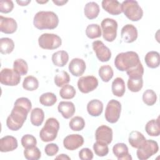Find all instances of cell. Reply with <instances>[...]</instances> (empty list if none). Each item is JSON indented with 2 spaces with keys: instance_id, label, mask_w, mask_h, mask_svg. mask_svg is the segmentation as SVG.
Instances as JSON below:
<instances>
[{
  "instance_id": "1",
  "label": "cell",
  "mask_w": 160,
  "mask_h": 160,
  "mask_svg": "<svg viewBox=\"0 0 160 160\" xmlns=\"http://www.w3.org/2000/svg\"><path fill=\"white\" fill-rule=\"evenodd\" d=\"M31 108V102L28 98L22 97L17 99L6 120L8 128L12 131H18L21 129Z\"/></svg>"
},
{
  "instance_id": "2",
  "label": "cell",
  "mask_w": 160,
  "mask_h": 160,
  "mask_svg": "<svg viewBox=\"0 0 160 160\" xmlns=\"http://www.w3.org/2000/svg\"><path fill=\"white\" fill-rule=\"evenodd\" d=\"M59 18L52 11L38 12L33 19V24L38 29H54L58 26Z\"/></svg>"
},
{
  "instance_id": "3",
  "label": "cell",
  "mask_w": 160,
  "mask_h": 160,
  "mask_svg": "<svg viewBox=\"0 0 160 160\" xmlns=\"http://www.w3.org/2000/svg\"><path fill=\"white\" fill-rule=\"evenodd\" d=\"M141 62L138 54L134 51L119 53L114 59L116 68L121 71H127L134 69Z\"/></svg>"
},
{
  "instance_id": "4",
  "label": "cell",
  "mask_w": 160,
  "mask_h": 160,
  "mask_svg": "<svg viewBox=\"0 0 160 160\" xmlns=\"http://www.w3.org/2000/svg\"><path fill=\"white\" fill-rule=\"evenodd\" d=\"M59 129V123L54 118H48L43 128L39 132V137L43 142H49L54 141L58 135Z\"/></svg>"
},
{
  "instance_id": "5",
  "label": "cell",
  "mask_w": 160,
  "mask_h": 160,
  "mask_svg": "<svg viewBox=\"0 0 160 160\" xmlns=\"http://www.w3.org/2000/svg\"><path fill=\"white\" fill-rule=\"evenodd\" d=\"M121 11L132 21L140 20L143 16V11L138 2L134 0L124 1L121 3Z\"/></svg>"
},
{
  "instance_id": "6",
  "label": "cell",
  "mask_w": 160,
  "mask_h": 160,
  "mask_svg": "<svg viewBox=\"0 0 160 160\" xmlns=\"http://www.w3.org/2000/svg\"><path fill=\"white\" fill-rule=\"evenodd\" d=\"M158 150L159 146L156 141L152 139H146L143 144L138 148L137 157L140 160H146L156 154Z\"/></svg>"
},
{
  "instance_id": "7",
  "label": "cell",
  "mask_w": 160,
  "mask_h": 160,
  "mask_svg": "<svg viewBox=\"0 0 160 160\" xmlns=\"http://www.w3.org/2000/svg\"><path fill=\"white\" fill-rule=\"evenodd\" d=\"M38 43L42 49L52 50L61 46L62 40L57 34L44 33L39 37Z\"/></svg>"
},
{
  "instance_id": "8",
  "label": "cell",
  "mask_w": 160,
  "mask_h": 160,
  "mask_svg": "<svg viewBox=\"0 0 160 160\" xmlns=\"http://www.w3.org/2000/svg\"><path fill=\"white\" fill-rule=\"evenodd\" d=\"M103 38L108 42H112L117 36L118 22L111 18L104 19L101 23Z\"/></svg>"
},
{
  "instance_id": "9",
  "label": "cell",
  "mask_w": 160,
  "mask_h": 160,
  "mask_svg": "<svg viewBox=\"0 0 160 160\" xmlns=\"http://www.w3.org/2000/svg\"><path fill=\"white\" fill-rule=\"evenodd\" d=\"M121 111V103L115 99L110 100L106 106L104 116L106 121L110 123L116 122L120 117Z\"/></svg>"
},
{
  "instance_id": "10",
  "label": "cell",
  "mask_w": 160,
  "mask_h": 160,
  "mask_svg": "<svg viewBox=\"0 0 160 160\" xmlns=\"http://www.w3.org/2000/svg\"><path fill=\"white\" fill-rule=\"evenodd\" d=\"M21 81V76L16 72L14 69L4 68L0 72V82L5 86H17Z\"/></svg>"
},
{
  "instance_id": "11",
  "label": "cell",
  "mask_w": 160,
  "mask_h": 160,
  "mask_svg": "<svg viewBox=\"0 0 160 160\" xmlns=\"http://www.w3.org/2000/svg\"><path fill=\"white\" fill-rule=\"evenodd\" d=\"M98 86V79L93 76L81 77L78 81V87L82 93H89L94 91Z\"/></svg>"
},
{
  "instance_id": "12",
  "label": "cell",
  "mask_w": 160,
  "mask_h": 160,
  "mask_svg": "<svg viewBox=\"0 0 160 160\" xmlns=\"http://www.w3.org/2000/svg\"><path fill=\"white\" fill-rule=\"evenodd\" d=\"M92 49L98 59L101 62H107L111 58L110 49L101 41H95L92 43Z\"/></svg>"
},
{
  "instance_id": "13",
  "label": "cell",
  "mask_w": 160,
  "mask_h": 160,
  "mask_svg": "<svg viewBox=\"0 0 160 160\" xmlns=\"http://www.w3.org/2000/svg\"><path fill=\"white\" fill-rule=\"evenodd\" d=\"M95 137L96 141L109 144L112 140V130L109 126L101 125L97 128Z\"/></svg>"
},
{
  "instance_id": "14",
  "label": "cell",
  "mask_w": 160,
  "mask_h": 160,
  "mask_svg": "<svg viewBox=\"0 0 160 160\" xmlns=\"http://www.w3.org/2000/svg\"><path fill=\"white\" fill-rule=\"evenodd\" d=\"M84 138L78 134H72L67 136L63 140L64 147L68 150L74 151L82 146Z\"/></svg>"
},
{
  "instance_id": "15",
  "label": "cell",
  "mask_w": 160,
  "mask_h": 160,
  "mask_svg": "<svg viewBox=\"0 0 160 160\" xmlns=\"http://www.w3.org/2000/svg\"><path fill=\"white\" fill-rule=\"evenodd\" d=\"M121 36L124 42L126 43L133 42L138 38V30L134 25L128 24L121 29Z\"/></svg>"
},
{
  "instance_id": "16",
  "label": "cell",
  "mask_w": 160,
  "mask_h": 160,
  "mask_svg": "<svg viewBox=\"0 0 160 160\" xmlns=\"http://www.w3.org/2000/svg\"><path fill=\"white\" fill-rule=\"evenodd\" d=\"M18 28L16 21L11 18L0 16V31L5 34H12Z\"/></svg>"
},
{
  "instance_id": "17",
  "label": "cell",
  "mask_w": 160,
  "mask_h": 160,
  "mask_svg": "<svg viewBox=\"0 0 160 160\" xmlns=\"http://www.w3.org/2000/svg\"><path fill=\"white\" fill-rule=\"evenodd\" d=\"M70 72L76 77L82 75L86 70V66L84 61L80 58L72 59L68 66Z\"/></svg>"
},
{
  "instance_id": "18",
  "label": "cell",
  "mask_w": 160,
  "mask_h": 160,
  "mask_svg": "<svg viewBox=\"0 0 160 160\" xmlns=\"http://www.w3.org/2000/svg\"><path fill=\"white\" fill-rule=\"evenodd\" d=\"M18 146V141L14 136H6L0 139V151L2 152L12 151Z\"/></svg>"
},
{
  "instance_id": "19",
  "label": "cell",
  "mask_w": 160,
  "mask_h": 160,
  "mask_svg": "<svg viewBox=\"0 0 160 160\" xmlns=\"http://www.w3.org/2000/svg\"><path fill=\"white\" fill-rule=\"evenodd\" d=\"M112 152L118 160H131L132 157L129 153L128 146L122 142L116 144L112 148Z\"/></svg>"
},
{
  "instance_id": "20",
  "label": "cell",
  "mask_w": 160,
  "mask_h": 160,
  "mask_svg": "<svg viewBox=\"0 0 160 160\" xmlns=\"http://www.w3.org/2000/svg\"><path fill=\"white\" fill-rule=\"evenodd\" d=\"M102 8L111 15H119L122 12L121 4L116 0H104Z\"/></svg>"
},
{
  "instance_id": "21",
  "label": "cell",
  "mask_w": 160,
  "mask_h": 160,
  "mask_svg": "<svg viewBox=\"0 0 160 160\" xmlns=\"http://www.w3.org/2000/svg\"><path fill=\"white\" fill-rule=\"evenodd\" d=\"M58 110L64 118L69 119L75 113L76 108L74 104L71 101H61L58 104Z\"/></svg>"
},
{
  "instance_id": "22",
  "label": "cell",
  "mask_w": 160,
  "mask_h": 160,
  "mask_svg": "<svg viewBox=\"0 0 160 160\" xmlns=\"http://www.w3.org/2000/svg\"><path fill=\"white\" fill-rule=\"evenodd\" d=\"M103 110V104L98 99H92L87 104V111L89 115L94 117L100 116Z\"/></svg>"
},
{
  "instance_id": "23",
  "label": "cell",
  "mask_w": 160,
  "mask_h": 160,
  "mask_svg": "<svg viewBox=\"0 0 160 160\" xmlns=\"http://www.w3.org/2000/svg\"><path fill=\"white\" fill-rule=\"evenodd\" d=\"M51 59L54 65L58 67H63L68 62L69 55L65 51H58L52 54Z\"/></svg>"
},
{
  "instance_id": "24",
  "label": "cell",
  "mask_w": 160,
  "mask_h": 160,
  "mask_svg": "<svg viewBox=\"0 0 160 160\" xmlns=\"http://www.w3.org/2000/svg\"><path fill=\"white\" fill-rule=\"evenodd\" d=\"M100 9L99 5L95 2H88L84 9L85 16L89 19H94L96 18L99 13Z\"/></svg>"
},
{
  "instance_id": "25",
  "label": "cell",
  "mask_w": 160,
  "mask_h": 160,
  "mask_svg": "<svg viewBox=\"0 0 160 160\" xmlns=\"http://www.w3.org/2000/svg\"><path fill=\"white\" fill-rule=\"evenodd\" d=\"M128 141L132 147L138 149L146 141V138L141 132L137 131H133L130 132Z\"/></svg>"
},
{
  "instance_id": "26",
  "label": "cell",
  "mask_w": 160,
  "mask_h": 160,
  "mask_svg": "<svg viewBox=\"0 0 160 160\" xmlns=\"http://www.w3.org/2000/svg\"><path fill=\"white\" fill-rule=\"evenodd\" d=\"M111 89L112 94L117 97H122L126 91L125 83L122 78L118 77L112 82Z\"/></svg>"
},
{
  "instance_id": "27",
  "label": "cell",
  "mask_w": 160,
  "mask_h": 160,
  "mask_svg": "<svg viewBox=\"0 0 160 160\" xmlns=\"http://www.w3.org/2000/svg\"><path fill=\"white\" fill-rule=\"evenodd\" d=\"M144 61L148 67L150 68H157L159 66V54L157 51H149L144 57Z\"/></svg>"
},
{
  "instance_id": "28",
  "label": "cell",
  "mask_w": 160,
  "mask_h": 160,
  "mask_svg": "<svg viewBox=\"0 0 160 160\" xmlns=\"http://www.w3.org/2000/svg\"><path fill=\"white\" fill-rule=\"evenodd\" d=\"M159 118L156 119H151L149 121L146 126L145 130L148 135L151 136H158L160 134Z\"/></svg>"
},
{
  "instance_id": "29",
  "label": "cell",
  "mask_w": 160,
  "mask_h": 160,
  "mask_svg": "<svg viewBox=\"0 0 160 160\" xmlns=\"http://www.w3.org/2000/svg\"><path fill=\"white\" fill-rule=\"evenodd\" d=\"M44 113L42 109L36 108L31 112V122L35 126H39L43 122Z\"/></svg>"
},
{
  "instance_id": "30",
  "label": "cell",
  "mask_w": 160,
  "mask_h": 160,
  "mask_svg": "<svg viewBox=\"0 0 160 160\" xmlns=\"http://www.w3.org/2000/svg\"><path fill=\"white\" fill-rule=\"evenodd\" d=\"M14 48V41L9 38H2L0 39V51L2 54H10Z\"/></svg>"
},
{
  "instance_id": "31",
  "label": "cell",
  "mask_w": 160,
  "mask_h": 160,
  "mask_svg": "<svg viewBox=\"0 0 160 160\" xmlns=\"http://www.w3.org/2000/svg\"><path fill=\"white\" fill-rule=\"evenodd\" d=\"M39 87V81L36 78L32 76H28L24 79L22 88L27 91H33Z\"/></svg>"
},
{
  "instance_id": "32",
  "label": "cell",
  "mask_w": 160,
  "mask_h": 160,
  "mask_svg": "<svg viewBox=\"0 0 160 160\" xmlns=\"http://www.w3.org/2000/svg\"><path fill=\"white\" fill-rule=\"evenodd\" d=\"M13 69L20 76L26 75L28 71V66L24 59H17L14 61Z\"/></svg>"
},
{
  "instance_id": "33",
  "label": "cell",
  "mask_w": 160,
  "mask_h": 160,
  "mask_svg": "<svg viewBox=\"0 0 160 160\" xmlns=\"http://www.w3.org/2000/svg\"><path fill=\"white\" fill-rule=\"evenodd\" d=\"M112 68L109 65H104L99 69V76L101 80L105 82H109L113 77Z\"/></svg>"
},
{
  "instance_id": "34",
  "label": "cell",
  "mask_w": 160,
  "mask_h": 160,
  "mask_svg": "<svg viewBox=\"0 0 160 160\" xmlns=\"http://www.w3.org/2000/svg\"><path fill=\"white\" fill-rule=\"evenodd\" d=\"M86 34L89 39L98 38L101 36V29L97 24H89L86 29Z\"/></svg>"
},
{
  "instance_id": "35",
  "label": "cell",
  "mask_w": 160,
  "mask_h": 160,
  "mask_svg": "<svg viewBox=\"0 0 160 160\" xmlns=\"http://www.w3.org/2000/svg\"><path fill=\"white\" fill-rule=\"evenodd\" d=\"M70 81V76L65 71L58 72L54 77V83L58 87H62Z\"/></svg>"
},
{
  "instance_id": "36",
  "label": "cell",
  "mask_w": 160,
  "mask_h": 160,
  "mask_svg": "<svg viewBox=\"0 0 160 160\" xmlns=\"http://www.w3.org/2000/svg\"><path fill=\"white\" fill-rule=\"evenodd\" d=\"M56 101V96L54 93L50 92L43 93L39 98L40 103L44 106H51L54 105Z\"/></svg>"
},
{
  "instance_id": "37",
  "label": "cell",
  "mask_w": 160,
  "mask_h": 160,
  "mask_svg": "<svg viewBox=\"0 0 160 160\" xmlns=\"http://www.w3.org/2000/svg\"><path fill=\"white\" fill-rule=\"evenodd\" d=\"M142 78H129L128 81V88L129 91L133 92H139L142 88Z\"/></svg>"
},
{
  "instance_id": "38",
  "label": "cell",
  "mask_w": 160,
  "mask_h": 160,
  "mask_svg": "<svg viewBox=\"0 0 160 160\" xmlns=\"http://www.w3.org/2000/svg\"><path fill=\"white\" fill-rule=\"evenodd\" d=\"M76 91L74 88L69 84H66L59 91L60 96L64 99H72L76 95Z\"/></svg>"
},
{
  "instance_id": "39",
  "label": "cell",
  "mask_w": 160,
  "mask_h": 160,
  "mask_svg": "<svg viewBox=\"0 0 160 160\" xmlns=\"http://www.w3.org/2000/svg\"><path fill=\"white\" fill-rule=\"evenodd\" d=\"M69 128L74 131H79L84 129L85 126V121L82 117L75 116L72 118L69 123Z\"/></svg>"
},
{
  "instance_id": "40",
  "label": "cell",
  "mask_w": 160,
  "mask_h": 160,
  "mask_svg": "<svg viewBox=\"0 0 160 160\" xmlns=\"http://www.w3.org/2000/svg\"><path fill=\"white\" fill-rule=\"evenodd\" d=\"M41 155V151L36 146L24 149V156L28 160H38L40 159Z\"/></svg>"
},
{
  "instance_id": "41",
  "label": "cell",
  "mask_w": 160,
  "mask_h": 160,
  "mask_svg": "<svg viewBox=\"0 0 160 160\" xmlns=\"http://www.w3.org/2000/svg\"><path fill=\"white\" fill-rule=\"evenodd\" d=\"M157 100L156 92L152 89L146 90L142 94V101L147 106L154 105Z\"/></svg>"
},
{
  "instance_id": "42",
  "label": "cell",
  "mask_w": 160,
  "mask_h": 160,
  "mask_svg": "<svg viewBox=\"0 0 160 160\" xmlns=\"http://www.w3.org/2000/svg\"><path fill=\"white\" fill-rule=\"evenodd\" d=\"M93 149L95 154L99 157L106 156L109 152L108 144L99 141H96L93 144Z\"/></svg>"
},
{
  "instance_id": "43",
  "label": "cell",
  "mask_w": 160,
  "mask_h": 160,
  "mask_svg": "<svg viewBox=\"0 0 160 160\" xmlns=\"http://www.w3.org/2000/svg\"><path fill=\"white\" fill-rule=\"evenodd\" d=\"M21 144L24 149L36 146L37 141L36 138L31 134H25L21 138Z\"/></svg>"
},
{
  "instance_id": "44",
  "label": "cell",
  "mask_w": 160,
  "mask_h": 160,
  "mask_svg": "<svg viewBox=\"0 0 160 160\" xmlns=\"http://www.w3.org/2000/svg\"><path fill=\"white\" fill-rule=\"evenodd\" d=\"M126 73L129 76V78H142V75L144 74V68L141 62H140L136 68L127 71Z\"/></svg>"
},
{
  "instance_id": "45",
  "label": "cell",
  "mask_w": 160,
  "mask_h": 160,
  "mask_svg": "<svg viewBox=\"0 0 160 160\" xmlns=\"http://www.w3.org/2000/svg\"><path fill=\"white\" fill-rule=\"evenodd\" d=\"M14 8V4L12 1L2 0L0 1V12L2 13H9Z\"/></svg>"
},
{
  "instance_id": "46",
  "label": "cell",
  "mask_w": 160,
  "mask_h": 160,
  "mask_svg": "<svg viewBox=\"0 0 160 160\" xmlns=\"http://www.w3.org/2000/svg\"><path fill=\"white\" fill-rule=\"evenodd\" d=\"M79 158L81 160H91L93 158V152L88 148H82L79 152Z\"/></svg>"
},
{
  "instance_id": "47",
  "label": "cell",
  "mask_w": 160,
  "mask_h": 160,
  "mask_svg": "<svg viewBox=\"0 0 160 160\" xmlns=\"http://www.w3.org/2000/svg\"><path fill=\"white\" fill-rule=\"evenodd\" d=\"M59 151V147L56 144L50 143L47 144L44 148V151L47 156H53L56 155Z\"/></svg>"
},
{
  "instance_id": "48",
  "label": "cell",
  "mask_w": 160,
  "mask_h": 160,
  "mask_svg": "<svg viewBox=\"0 0 160 160\" xmlns=\"http://www.w3.org/2000/svg\"><path fill=\"white\" fill-rule=\"evenodd\" d=\"M52 2L56 4L57 6H63L64 4H66V2H68V1H64V0H62V1H58V0H52Z\"/></svg>"
},
{
  "instance_id": "49",
  "label": "cell",
  "mask_w": 160,
  "mask_h": 160,
  "mask_svg": "<svg viewBox=\"0 0 160 160\" xmlns=\"http://www.w3.org/2000/svg\"><path fill=\"white\" fill-rule=\"evenodd\" d=\"M56 159H68V160H69L70 158L68 155H66V154H59V156H58L56 158Z\"/></svg>"
},
{
  "instance_id": "50",
  "label": "cell",
  "mask_w": 160,
  "mask_h": 160,
  "mask_svg": "<svg viewBox=\"0 0 160 160\" xmlns=\"http://www.w3.org/2000/svg\"><path fill=\"white\" fill-rule=\"evenodd\" d=\"M16 2L21 6H27L29 3L31 2V1H16Z\"/></svg>"
},
{
  "instance_id": "51",
  "label": "cell",
  "mask_w": 160,
  "mask_h": 160,
  "mask_svg": "<svg viewBox=\"0 0 160 160\" xmlns=\"http://www.w3.org/2000/svg\"><path fill=\"white\" fill-rule=\"evenodd\" d=\"M48 1H37V2L38 3H40V4H42V3H46V2H48Z\"/></svg>"
}]
</instances>
